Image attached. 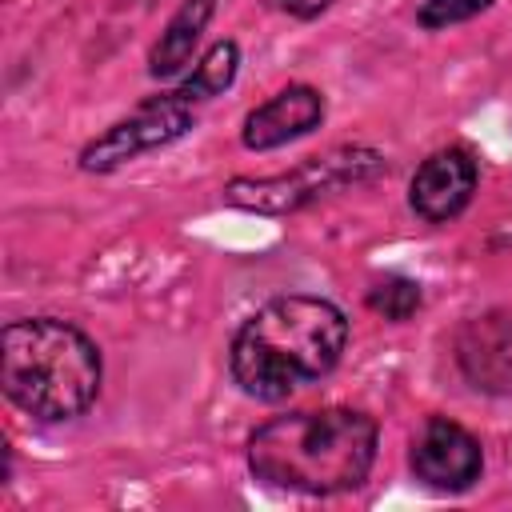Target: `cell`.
<instances>
[{
	"label": "cell",
	"mask_w": 512,
	"mask_h": 512,
	"mask_svg": "<svg viewBox=\"0 0 512 512\" xmlns=\"http://www.w3.org/2000/svg\"><path fill=\"white\" fill-rule=\"evenodd\" d=\"M348 348V316L324 296H276L260 304L232 336L228 372L252 400L280 404L324 380Z\"/></svg>",
	"instance_id": "1"
},
{
	"label": "cell",
	"mask_w": 512,
	"mask_h": 512,
	"mask_svg": "<svg viewBox=\"0 0 512 512\" xmlns=\"http://www.w3.org/2000/svg\"><path fill=\"white\" fill-rule=\"evenodd\" d=\"M240 72V44L236 40H216L200 60L196 68L176 84V92L188 100V104H208L212 96H220L224 88H232Z\"/></svg>",
	"instance_id": "11"
},
{
	"label": "cell",
	"mask_w": 512,
	"mask_h": 512,
	"mask_svg": "<svg viewBox=\"0 0 512 512\" xmlns=\"http://www.w3.org/2000/svg\"><path fill=\"white\" fill-rule=\"evenodd\" d=\"M364 300H368V308H372L376 316H384V320H392V324H404V320H412V316L420 312L424 292H420V284L408 280V276H384V280H376V284L368 288Z\"/></svg>",
	"instance_id": "12"
},
{
	"label": "cell",
	"mask_w": 512,
	"mask_h": 512,
	"mask_svg": "<svg viewBox=\"0 0 512 512\" xmlns=\"http://www.w3.org/2000/svg\"><path fill=\"white\" fill-rule=\"evenodd\" d=\"M192 124H196V104H188L176 88H168V92L136 104V112H128L124 120L104 128L96 140H88L80 152V168L84 172H116L128 160L188 136Z\"/></svg>",
	"instance_id": "5"
},
{
	"label": "cell",
	"mask_w": 512,
	"mask_h": 512,
	"mask_svg": "<svg viewBox=\"0 0 512 512\" xmlns=\"http://www.w3.org/2000/svg\"><path fill=\"white\" fill-rule=\"evenodd\" d=\"M100 348L60 316L8 320L0 332L4 396L40 424H64L100 396Z\"/></svg>",
	"instance_id": "3"
},
{
	"label": "cell",
	"mask_w": 512,
	"mask_h": 512,
	"mask_svg": "<svg viewBox=\"0 0 512 512\" xmlns=\"http://www.w3.org/2000/svg\"><path fill=\"white\" fill-rule=\"evenodd\" d=\"M288 16H296V20H316L320 12H328L332 8V0H276Z\"/></svg>",
	"instance_id": "14"
},
{
	"label": "cell",
	"mask_w": 512,
	"mask_h": 512,
	"mask_svg": "<svg viewBox=\"0 0 512 512\" xmlns=\"http://www.w3.org/2000/svg\"><path fill=\"white\" fill-rule=\"evenodd\" d=\"M388 168L380 148L368 144H340L324 156H308L288 172L276 176H236L224 184V200L232 208L244 212H260V216H284L296 212L320 196H332L340 188H356L376 180Z\"/></svg>",
	"instance_id": "4"
},
{
	"label": "cell",
	"mask_w": 512,
	"mask_h": 512,
	"mask_svg": "<svg viewBox=\"0 0 512 512\" xmlns=\"http://www.w3.org/2000/svg\"><path fill=\"white\" fill-rule=\"evenodd\" d=\"M212 12H216V0H184V4L168 16L160 40H156L152 52H148V76H156V80L180 76V72L188 68V60H192V52H196V44H200V32L208 28Z\"/></svg>",
	"instance_id": "10"
},
{
	"label": "cell",
	"mask_w": 512,
	"mask_h": 512,
	"mask_svg": "<svg viewBox=\"0 0 512 512\" xmlns=\"http://www.w3.org/2000/svg\"><path fill=\"white\" fill-rule=\"evenodd\" d=\"M408 464L416 480L432 492H468L484 472V448L464 424L448 416H428L412 436Z\"/></svg>",
	"instance_id": "6"
},
{
	"label": "cell",
	"mask_w": 512,
	"mask_h": 512,
	"mask_svg": "<svg viewBox=\"0 0 512 512\" xmlns=\"http://www.w3.org/2000/svg\"><path fill=\"white\" fill-rule=\"evenodd\" d=\"M380 428L360 408H312L264 420L248 436V468L256 480L304 496L352 492L376 464Z\"/></svg>",
	"instance_id": "2"
},
{
	"label": "cell",
	"mask_w": 512,
	"mask_h": 512,
	"mask_svg": "<svg viewBox=\"0 0 512 512\" xmlns=\"http://www.w3.org/2000/svg\"><path fill=\"white\" fill-rule=\"evenodd\" d=\"M324 92L312 88V84H288L280 88L276 96H268L264 104H256L248 116H244V128H240V140L248 152H268V148H280L288 140H300L308 136L312 128L324 124Z\"/></svg>",
	"instance_id": "9"
},
{
	"label": "cell",
	"mask_w": 512,
	"mask_h": 512,
	"mask_svg": "<svg viewBox=\"0 0 512 512\" xmlns=\"http://www.w3.org/2000/svg\"><path fill=\"white\" fill-rule=\"evenodd\" d=\"M492 4L496 0H424L416 12V24L428 32H440V28H452V24H464L480 12H488Z\"/></svg>",
	"instance_id": "13"
},
{
	"label": "cell",
	"mask_w": 512,
	"mask_h": 512,
	"mask_svg": "<svg viewBox=\"0 0 512 512\" xmlns=\"http://www.w3.org/2000/svg\"><path fill=\"white\" fill-rule=\"evenodd\" d=\"M476 184H480L476 156L464 144H448L420 160V168L408 180V204L420 220L448 224L472 204Z\"/></svg>",
	"instance_id": "7"
},
{
	"label": "cell",
	"mask_w": 512,
	"mask_h": 512,
	"mask_svg": "<svg viewBox=\"0 0 512 512\" xmlns=\"http://www.w3.org/2000/svg\"><path fill=\"white\" fill-rule=\"evenodd\" d=\"M460 376L488 396H512V312H484L456 332Z\"/></svg>",
	"instance_id": "8"
}]
</instances>
